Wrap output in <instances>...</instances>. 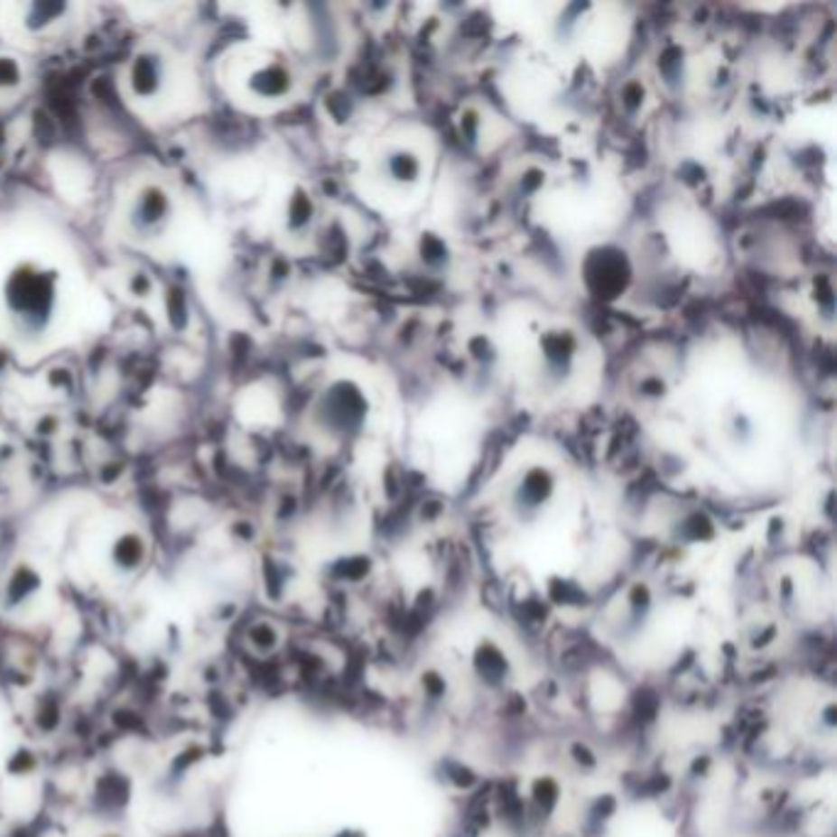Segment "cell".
Masks as SVG:
<instances>
[{
  "label": "cell",
  "instance_id": "ba28073f",
  "mask_svg": "<svg viewBox=\"0 0 837 837\" xmlns=\"http://www.w3.org/2000/svg\"><path fill=\"white\" fill-rule=\"evenodd\" d=\"M40 590H42V577L35 567H13L8 577L3 580V587H0V607L5 611L23 609L25 604L35 600Z\"/></svg>",
  "mask_w": 837,
  "mask_h": 837
},
{
  "label": "cell",
  "instance_id": "8fae6325",
  "mask_svg": "<svg viewBox=\"0 0 837 837\" xmlns=\"http://www.w3.org/2000/svg\"><path fill=\"white\" fill-rule=\"evenodd\" d=\"M25 67L20 57L10 52H0V101L15 98L25 87Z\"/></svg>",
  "mask_w": 837,
  "mask_h": 837
},
{
  "label": "cell",
  "instance_id": "5bb4252c",
  "mask_svg": "<svg viewBox=\"0 0 837 837\" xmlns=\"http://www.w3.org/2000/svg\"><path fill=\"white\" fill-rule=\"evenodd\" d=\"M150 290H153V280H150L148 273H133L131 278V293L135 297H148Z\"/></svg>",
  "mask_w": 837,
  "mask_h": 837
},
{
  "label": "cell",
  "instance_id": "52a82bcc",
  "mask_svg": "<svg viewBox=\"0 0 837 837\" xmlns=\"http://www.w3.org/2000/svg\"><path fill=\"white\" fill-rule=\"evenodd\" d=\"M283 641H285V631L280 627V621L271 619V617H254L251 621H246L241 634H238L241 651L256 661L273 658L280 651Z\"/></svg>",
  "mask_w": 837,
  "mask_h": 837
},
{
  "label": "cell",
  "instance_id": "7c38bea8",
  "mask_svg": "<svg viewBox=\"0 0 837 837\" xmlns=\"http://www.w3.org/2000/svg\"><path fill=\"white\" fill-rule=\"evenodd\" d=\"M165 312L167 320L172 324V330H184L190 322V305H187V297L180 288H172L165 297Z\"/></svg>",
  "mask_w": 837,
  "mask_h": 837
},
{
  "label": "cell",
  "instance_id": "6da1fadb",
  "mask_svg": "<svg viewBox=\"0 0 837 837\" xmlns=\"http://www.w3.org/2000/svg\"><path fill=\"white\" fill-rule=\"evenodd\" d=\"M3 310L20 337H42L60 310V275L35 261L18 263L3 278Z\"/></svg>",
  "mask_w": 837,
  "mask_h": 837
},
{
  "label": "cell",
  "instance_id": "9c48e42d",
  "mask_svg": "<svg viewBox=\"0 0 837 837\" xmlns=\"http://www.w3.org/2000/svg\"><path fill=\"white\" fill-rule=\"evenodd\" d=\"M553 488H555V479L545 470L525 471V477H521L516 487V507L521 511L543 507L553 497Z\"/></svg>",
  "mask_w": 837,
  "mask_h": 837
},
{
  "label": "cell",
  "instance_id": "8992f818",
  "mask_svg": "<svg viewBox=\"0 0 837 837\" xmlns=\"http://www.w3.org/2000/svg\"><path fill=\"white\" fill-rule=\"evenodd\" d=\"M364 401L349 384H334L320 403V418L334 432H351L364 420Z\"/></svg>",
  "mask_w": 837,
  "mask_h": 837
},
{
  "label": "cell",
  "instance_id": "5b68a950",
  "mask_svg": "<svg viewBox=\"0 0 837 837\" xmlns=\"http://www.w3.org/2000/svg\"><path fill=\"white\" fill-rule=\"evenodd\" d=\"M150 560V543L138 528L118 531L106 548V565L118 580H133L140 575Z\"/></svg>",
  "mask_w": 837,
  "mask_h": 837
},
{
  "label": "cell",
  "instance_id": "30bf717a",
  "mask_svg": "<svg viewBox=\"0 0 837 837\" xmlns=\"http://www.w3.org/2000/svg\"><path fill=\"white\" fill-rule=\"evenodd\" d=\"M67 3H30L25 5V13H23V27H25L27 33H44V30H50L52 25H57L60 20L67 18Z\"/></svg>",
  "mask_w": 837,
  "mask_h": 837
},
{
  "label": "cell",
  "instance_id": "9a60e30c",
  "mask_svg": "<svg viewBox=\"0 0 837 837\" xmlns=\"http://www.w3.org/2000/svg\"><path fill=\"white\" fill-rule=\"evenodd\" d=\"M98 837H121V835H118V832H104V835H98Z\"/></svg>",
  "mask_w": 837,
  "mask_h": 837
},
{
  "label": "cell",
  "instance_id": "7a4b0ae2",
  "mask_svg": "<svg viewBox=\"0 0 837 837\" xmlns=\"http://www.w3.org/2000/svg\"><path fill=\"white\" fill-rule=\"evenodd\" d=\"M175 214V201L172 194L163 182H143L133 194L128 211H126V227L128 234L135 236L138 241L157 238L172 221Z\"/></svg>",
  "mask_w": 837,
  "mask_h": 837
},
{
  "label": "cell",
  "instance_id": "277c9868",
  "mask_svg": "<svg viewBox=\"0 0 837 837\" xmlns=\"http://www.w3.org/2000/svg\"><path fill=\"white\" fill-rule=\"evenodd\" d=\"M293 88H295V77L288 64H283L280 60L256 61L244 74V91L261 104L285 101L293 94Z\"/></svg>",
  "mask_w": 837,
  "mask_h": 837
},
{
  "label": "cell",
  "instance_id": "4fadbf2b",
  "mask_svg": "<svg viewBox=\"0 0 837 837\" xmlns=\"http://www.w3.org/2000/svg\"><path fill=\"white\" fill-rule=\"evenodd\" d=\"M310 211H312V207H310V200H307L305 194L295 197L293 207H290V227L300 228L302 224H307L310 221Z\"/></svg>",
  "mask_w": 837,
  "mask_h": 837
},
{
  "label": "cell",
  "instance_id": "3957f363",
  "mask_svg": "<svg viewBox=\"0 0 837 837\" xmlns=\"http://www.w3.org/2000/svg\"><path fill=\"white\" fill-rule=\"evenodd\" d=\"M170 61L155 47H145L133 54L128 71H126V88L128 97L138 104H155L165 94L170 84Z\"/></svg>",
  "mask_w": 837,
  "mask_h": 837
}]
</instances>
